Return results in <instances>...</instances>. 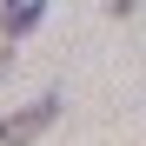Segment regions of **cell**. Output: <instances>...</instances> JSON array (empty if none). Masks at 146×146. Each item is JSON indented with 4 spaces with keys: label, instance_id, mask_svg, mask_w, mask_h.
<instances>
[{
    "label": "cell",
    "instance_id": "obj_1",
    "mask_svg": "<svg viewBox=\"0 0 146 146\" xmlns=\"http://www.w3.org/2000/svg\"><path fill=\"white\" fill-rule=\"evenodd\" d=\"M53 119H60V93H40V100H27L20 113H0V146H33Z\"/></svg>",
    "mask_w": 146,
    "mask_h": 146
},
{
    "label": "cell",
    "instance_id": "obj_2",
    "mask_svg": "<svg viewBox=\"0 0 146 146\" xmlns=\"http://www.w3.org/2000/svg\"><path fill=\"white\" fill-rule=\"evenodd\" d=\"M40 20H46V0H0V33L7 40H27Z\"/></svg>",
    "mask_w": 146,
    "mask_h": 146
},
{
    "label": "cell",
    "instance_id": "obj_3",
    "mask_svg": "<svg viewBox=\"0 0 146 146\" xmlns=\"http://www.w3.org/2000/svg\"><path fill=\"white\" fill-rule=\"evenodd\" d=\"M133 7H139V0H106V13H119V20H126Z\"/></svg>",
    "mask_w": 146,
    "mask_h": 146
},
{
    "label": "cell",
    "instance_id": "obj_4",
    "mask_svg": "<svg viewBox=\"0 0 146 146\" xmlns=\"http://www.w3.org/2000/svg\"><path fill=\"white\" fill-rule=\"evenodd\" d=\"M7 66H13V53H7V46H0V80H7Z\"/></svg>",
    "mask_w": 146,
    "mask_h": 146
}]
</instances>
